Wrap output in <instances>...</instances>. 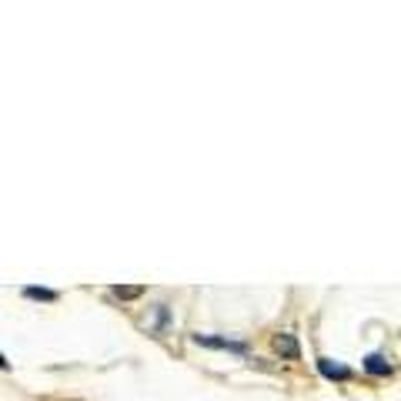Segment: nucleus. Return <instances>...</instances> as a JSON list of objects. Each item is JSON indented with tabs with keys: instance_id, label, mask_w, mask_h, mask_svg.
<instances>
[{
	"instance_id": "6",
	"label": "nucleus",
	"mask_w": 401,
	"mask_h": 401,
	"mask_svg": "<svg viewBox=\"0 0 401 401\" xmlns=\"http://www.w3.org/2000/svg\"><path fill=\"white\" fill-rule=\"evenodd\" d=\"M24 298H30V301H57V291H50V288H24Z\"/></svg>"
},
{
	"instance_id": "3",
	"label": "nucleus",
	"mask_w": 401,
	"mask_h": 401,
	"mask_svg": "<svg viewBox=\"0 0 401 401\" xmlns=\"http://www.w3.org/2000/svg\"><path fill=\"white\" fill-rule=\"evenodd\" d=\"M318 368H321V375L325 378H351V371L345 368V365H338V361H331V358H318Z\"/></svg>"
},
{
	"instance_id": "1",
	"label": "nucleus",
	"mask_w": 401,
	"mask_h": 401,
	"mask_svg": "<svg viewBox=\"0 0 401 401\" xmlns=\"http://www.w3.org/2000/svg\"><path fill=\"white\" fill-rule=\"evenodd\" d=\"M275 351L281 354V358H288V361H298V358H301L298 338H295V334H288V331L275 334Z\"/></svg>"
},
{
	"instance_id": "4",
	"label": "nucleus",
	"mask_w": 401,
	"mask_h": 401,
	"mask_svg": "<svg viewBox=\"0 0 401 401\" xmlns=\"http://www.w3.org/2000/svg\"><path fill=\"white\" fill-rule=\"evenodd\" d=\"M365 368H368L371 375H378V378H388V375H391V365H388L381 354H368V358H365Z\"/></svg>"
},
{
	"instance_id": "7",
	"label": "nucleus",
	"mask_w": 401,
	"mask_h": 401,
	"mask_svg": "<svg viewBox=\"0 0 401 401\" xmlns=\"http://www.w3.org/2000/svg\"><path fill=\"white\" fill-rule=\"evenodd\" d=\"M7 365H10V361H7V358H3V354H0V368H7Z\"/></svg>"
},
{
	"instance_id": "5",
	"label": "nucleus",
	"mask_w": 401,
	"mask_h": 401,
	"mask_svg": "<svg viewBox=\"0 0 401 401\" xmlns=\"http://www.w3.org/2000/svg\"><path fill=\"white\" fill-rule=\"evenodd\" d=\"M114 295L121 301H134V298H141L144 295V284H117L114 288Z\"/></svg>"
},
{
	"instance_id": "2",
	"label": "nucleus",
	"mask_w": 401,
	"mask_h": 401,
	"mask_svg": "<svg viewBox=\"0 0 401 401\" xmlns=\"http://www.w3.org/2000/svg\"><path fill=\"white\" fill-rule=\"evenodd\" d=\"M194 341H198V345H204V348H225V351H238V354H244V345H241V341H227V338H207V334H198Z\"/></svg>"
}]
</instances>
